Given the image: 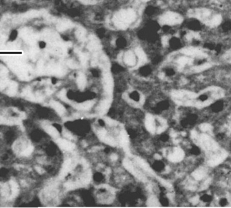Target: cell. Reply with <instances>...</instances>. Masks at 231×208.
Segmentation results:
<instances>
[{
    "label": "cell",
    "mask_w": 231,
    "mask_h": 208,
    "mask_svg": "<svg viewBox=\"0 0 231 208\" xmlns=\"http://www.w3.org/2000/svg\"><path fill=\"white\" fill-rule=\"evenodd\" d=\"M186 28L193 32H199L203 30V25L199 19L189 18L185 21Z\"/></svg>",
    "instance_id": "cell-2"
},
{
    "label": "cell",
    "mask_w": 231,
    "mask_h": 208,
    "mask_svg": "<svg viewBox=\"0 0 231 208\" xmlns=\"http://www.w3.org/2000/svg\"><path fill=\"white\" fill-rule=\"evenodd\" d=\"M136 18V13L132 10H123L115 16L114 22L119 27H124L133 22Z\"/></svg>",
    "instance_id": "cell-1"
},
{
    "label": "cell",
    "mask_w": 231,
    "mask_h": 208,
    "mask_svg": "<svg viewBox=\"0 0 231 208\" xmlns=\"http://www.w3.org/2000/svg\"><path fill=\"white\" fill-rule=\"evenodd\" d=\"M142 1H145V2H147V1H149V0H142Z\"/></svg>",
    "instance_id": "cell-10"
},
{
    "label": "cell",
    "mask_w": 231,
    "mask_h": 208,
    "mask_svg": "<svg viewBox=\"0 0 231 208\" xmlns=\"http://www.w3.org/2000/svg\"><path fill=\"white\" fill-rule=\"evenodd\" d=\"M220 30L222 32L228 33L231 32V20H224L220 24Z\"/></svg>",
    "instance_id": "cell-7"
},
{
    "label": "cell",
    "mask_w": 231,
    "mask_h": 208,
    "mask_svg": "<svg viewBox=\"0 0 231 208\" xmlns=\"http://www.w3.org/2000/svg\"><path fill=\"white\" fill-rule=\"evenodd\" d=\"M218 205L222 207H224V206H227L230 204V201L228 200V199L227 197H222L221 198H220L218 199Z\"/></svg>",
    "instance_id": "cell-8"
},
{
    "label": "cell",
    "mask_w": 231,
    "mask_h": 208,
    "mask_svg": "<svg viewBox=\"0 0 231 208\" xmlns=\"http://www.w3.org/2000/svg\"><path fill=\"white\" fill-rule=\"evenodd\" d=\"M225 102L222 99H216L209 106V110L213 114H220L225 108Z\"/></svg>",
    "instance_id": "cell-4"
},
{
    "label": "cell",
    "mask_w": 231,
    "mask_h": 208,
    "mask_svg": "<svg viewBox=\"0 0 231 208\" xmlns=\"http://www.w3.org/2000/svg\"><path fill=\"white\" fill-rule=\"evenodd\" d=\"M199 200L205 204L211 203L213 200V195L209 192H205L201 193L199 197Z\"/></svg>",
    "instance_id": "cell-6"
},
{
    "label": "cell",
    "mask_w": 231,
    "mask_h": 208,
    "mask_svg": "<svg viewBox=\"0 0 231 208\" xmlns=\"http://www.w3.org/2000/svg\"><path fill=\"white\" fill-rule=\"evenodd\" d=\"M123 63L126 66L128 67H135L137 64L138 59L135 52H127L123 57Z\"/></svg>",
    "instance_id": "cell-3"
},
{
    "label": "cell",
    "mask_w": 231,
    "mask_h": 208,
    "mask_svg": "<svg viewBox=\"0 0 231 208\" xmlns=\"http://www.w3.org/2000/svg\"><path fill=\"white\" fill-rule=\"evenodd\" d=\"M168 45L169 47L173 50H178V49H181L183 46V43L182 40L178 37H173L168 41Z\"/></svg>",
    "instance_id": "cell-5"
},
{
    "label": "cell",
    "mask_w": 231,
    "mask_h": 208,
    "mask_svg": "<svg viewBox=\"0 0 231 208\" xmlns=\"http://www.w3.org/2000/svg\"><path fill=\"white\" fill-rule=\"evenodd\" d=\"M37 45H38V47L40 49H44L47 47V43L44 40H39L37 42Z\"/></svg>",
    "instance_id": "cell-9"
}]
</instances>
